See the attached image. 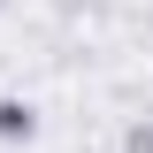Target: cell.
I'll list each match as a JSON object with an SVG mask.
<instances>
[{"mask_svg": "<svg viewBox=\"0 0 153 153\" xmlns=\"http://www.w3.org/2000/svg\"><path fill=\"white\" fill-rule=\"evenodd\" d=\"M31 138H38V107L8 92L0 100V146H31Z\"/></svg>", "mask_w": 153, "mask_h": 153, "instance_id": "obj_1", "label": "cell"}, {"mask_svg": "<svg viewBox=\"0 0 153 153\" xmlns=\"http://www.w3.org/2000/svg\"><path fill=\"white\" fill-rule=\"evenodd\" d=\"M123 153H153V115H146V123H130V130H123Z\"/></svg>", "mask_w": 153, "mask_h": 153, "instance_id": "obj_2", "label": "cell"}]
</instances>
